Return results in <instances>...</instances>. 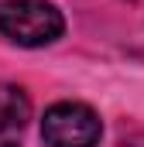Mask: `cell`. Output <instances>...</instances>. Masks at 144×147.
I'll list each match as a JSON object with an SVG mask.
<instances>
[{"instance_id": "6da1fadb", "label": "cell", "mask_w": 144, "mask_h": 147, "mask_svg": "<svg viewBox=\"0 0 144 147\" xmlns=\"http://www.w3.org/2000/svg\"><path fill=\"white\" fill-rule=\"evenodd\" d=\"M65 21L48 0H3L0 3V34L21 48H41L62 38Z\"/></svg>"}, {"instance_id": "3957f363", "label": "cell", "mask_w": 144, "mask_h": 147, "mask_svg": "<svg viewBox=\"0 0 144 147\" xmlns=\"http://www.w3.org/2000/svg\"><path fill=\"white\" fill-rule=\"evenodd\" d=\"M28 120H31V103L24 89L3 82L0 86V147H21Z\"/></svg>"}, {"instance_id": "7a4b0ae2", "label": "cell", "mask_w": 144, "mask_h": 147, "mask_svg": "<svg viewBox=\"0 0 144 147\" xmlns=\"http://www.w3.org/2000/svg\"><path fill=\"white\" fill-rule=\"evenodd\" d=\"M100 137L103 123L86 103H55L45 110L41 140L48 147H96Z\"/></svg>"}]
</instances>
